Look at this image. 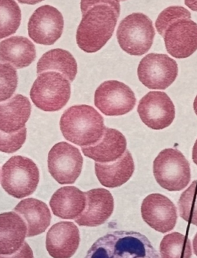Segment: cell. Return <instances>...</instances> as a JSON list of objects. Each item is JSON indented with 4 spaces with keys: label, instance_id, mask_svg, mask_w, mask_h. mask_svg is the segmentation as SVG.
<instances>
[{
    "label": "cell",
    "instance_id": "cell-1",
    "mask_svg": "<svg viewBox=\"0 0 197 258\" xmlns=\"http://www.w3.org/2000/svg\"><path fill=\"white\" fill-rule=\"evenodd\" d=\"M158 33L164 39L168 53L178 59L186 58L197 50V23L182 7H170L156 21Z\"/></svg>",
    "mask_w": 197,
    "mask_h": 258
},
{
    "label": "cell",
    "instance_id": "cell-2",
    "mask_svg": "<svg viewBox=\"0 0 197 258\" xmlns=\"http://www.w3.org/2000/svg\"><path fill=\"white\" fill-rule=\"evenodd\" d=\"M120 10L107 4L91 6L82 13L76 31V43L85 53H95L114 34Z\"/></svg>",
    "mask_w": 197,
    "mask_h": 258
},
{
    "label": "cell",
    "instance_id": "cell-3",
    "mask_svg": "<svg viewBox=\"0 0 197 258\" xmlns=\"http://www.w3.org/2000/svg\"><path fill=\"white\" fill-rule=\"evenodd\" d=\"M85 258H159V255L142 233L115 230L95 240Z\"/></svg>",
    "mask_w": 197,
    "mask_h": 258
},
{
    "label": "cell",
    "instance_id": "cell-4",
    "mask_svg": "<svg viewBox=\"0 0 197 258\" xmlns=\"http://www.w3.org/2000/svg\"><path fill=\"white\" fill-rule=\"evenodd\" d=\"M105 128L103 116L85 104L70 107L60 118L61 132L65 139L81 147L98 143Z\"/></svg>",
    "mask_w": 197,
    "mask_h": 258
},
{
    "label": "cell",
    "instance_id": "cell-5",
    "mask_svg": "<svg viewBox=\"0 0 197 258\" xmlns=\"http://www.w3.org/2000/svg\"><path fill=\"white\" fill-rule=\"evenodd\" d=\"M40 182V171L29 158L16 156L2 167L1 185L4 190L17 199L24 198L36 191Z\"/></svg>",
    "mask_w": 197,
    "mask_h": 258
},
{
    "label": "cell",
    "instance_id": "cell-6",
    "mask_svg": "<svg viewBox=\"0 0 197 258\" xmlns=\"http://www.w3.org/2000/svg\"><path fill=\"white\" fill-rule=\"evenodd\" d=\"M70 81L56 72L39 75L30 91L32 101L44 111H58L66 106L70 98Z\"/></svg>",
    "mask_w": 197,
    "mask_h": 258
},
{
    "label": "cell",
    "instance_id": "cell-7",
    "mask_svg": "<svg viewBox=\"0 0 197 258\" xmlns=\"http://www.w3.org/2000/svg\"><path fill=\"white\" fill-rule=\"evenodd\" d=\"M153 175L163 189L181 191L190 181V166L180 151L166 149L159 152L153 162Z\"/></svg>",
    "mask_w": 197,
    "mask_h": 258
},
{
    "label": "cell",
    "instance_id": "cell-8",
    "mask_svg": "<svg viewBox=\"0 0 197 258\" xmlns=\"http://www.w3.org/2000/svg\"><path fill=\"white\" fill-rule=\"evenodd\" d=\"M117 37L123 50L132 56H141L147 53L153 45L155 37L153 22L145 14H130L122 20Z\"/></svg>",
    "mask_w": 197,
    "mask_h": 258
},
{
    "label": "cell",
    "instance_id": "cell-9",
    "mask_svg": "<svg viewBox=\"0 0 197 258\" xmlns=\"http://www.w3.org/2000/svg\"><path fill=\"white\" fill-rule=\"evenodd\" d=\"M83 159L77 148L62 142L55 145L48 155V169L59 184H73L82 172Z\"/></svg>",
    "mask_w": 197,
    "mask_h": 258
},
{
    "label": "cell",
    "instance_id": "cell-10",
    "mask_svg": "<svg viewBox=\"0 0 197 258\" xmlns=\"http://www.w3.org/2000/svg\"><path fill=\"white\" fill-rule=\"evenodd\" d=\"M140 82L150 89L165 90L170 86L178 75V64L168 55L150 53L139 64Z\"/></svg>",
    "mask_w": 197,
    "mask_h": 258
},
{
    "label": "cell",
    "instance_id": "cell-11",
    "mask_svg": "<svg viewBox=\"0 0 197 258\" xmlns=\"http://www.w3.org/2000/svg\"><path fill=\"white\" fill-rule=\"evenodd\" d=\"M94 103L105 115L120 116L134 108L137 98L131 88L125 84L118 81H107L95 91Z\"/></svg>",
    "mask_w": 197,
    "mask_h": 258
},
{
    "label": "cell",
    "instance_id": "cell-12",
    "mask_svg": "<svg viewBox=\"0 0 197 258\" xmlns=\"http://www.w3.org/2000/svg\"><path fill=\"white\" fill-rule=\"evenodd\" d=\"M64 20L60 12L51 6L40 7L33 13L28 23L30 38L38 44L53 45L60 38Z\"/></svg>",
    "mask_w": 197,
    "mask_h": 258
},
{
    "label": "cell",
    "instance_id": "cell-13",
    "mask_svg": "<svg viewBox=\"0 0 197 258\" xmlns=\"http://www.w3.org/2000/svg\"><path fill=\"white\" fill-rule=\"evenodd\" d=\"M142 121L154 130L169 127L176 115L172 100L165 92L151 91L145 95L137 108Z\"/></svg>",
    "mask_w": 197,
    "mask_h": 258
},
{
    "label": "cell",
    "instance_id": "cell-14",
    "mask_svg": "<svg viewBox=\"0 0 197 258\" xmlns=\"http://www.w3.org/2000/svg\"><path fill=\"white\" fill-rule=\"evenodd\" d=\"M143 220L151 228L166 233L173 230L177 222V209L168 197L159 194L147 196L141 205Z\"/></svg>",
    "mask_w": 197,
    "mask_h": 258
},
{
    "label": "cell",
    "instance_id": "cell-15",
    "mask_svg": "<svg viewBox=\"0 0 197 258\" xmlns=\"http://www.w3.org/2000/svg\"><path fill=\"white\" fill-rule=\"evenodd\" d=\"M80 233L72 222L54 224L46 234V247L53 258H71L79 248Z\"/></svg>",
    "mask_w": 197,
    "mask_h": 258
},
{
    "label": "cell",
    "instance_id": "cell-16",
    "mask_svg": "<svg viewBox=\"0 0 197 258\" xmlns=\"http://www.w3.org/2000/svg\"><path fill=\"white\" fill-rule=\"evenodd\" d=\"M85 194V210L75 222L81 227H95L105 224L114 210V199L111 192L98 188Z\"/></svg>",
    "mask_w": 197,
    "mask_h": 258
},
{
    "label": "cell",
    "instance_id": "cell-17",
    "mask_svg": "<svg viewBox=\"0 0 197 258\" xmlns=\"http://www.w3.org/2000/svg\"><path fill=\"white\" fill-rule=\"evenodd\" d=\"M127 139L117 129L106 127L103 137L93 146L82 147L84 156L100 163L120 159L127 150Z\"/></svg>",
    "mask_w": 197,
    "mask_h": 258
},
{
    "label": "cell",
    "instance_id": "cell-18",
    "mask_svg": "<svg viewBox=\"0 0 197 258\" xmlns=\"http://www.w3.org/2000/svg\"><path fill=\"white\" fill-rule=\"evenodd\" d=\"M27 236V224L21 216L15 211L0 214V254L18 251Z\"/></svg>",
    "mask_w": 197,
    "mask_h": 258
},
{
    "label": "cell",
    "instance_id": "cell-19",
    "mask_svg": "<svg viewBox=\"0 0 197 258\" xmlns=\"http://www.w3.org/2000/svg\"><path fill=\"white\" fill-rule=\"evenodd\" d=\"M31 110L30 100L22 95L0 102V131L11 134L26 127Z\"/></svg>",
    "mask_w": 197,
    "mask_h": 258
},
{
    "label": "cell",
    "instance_id": "cell-20",
    "mask_svg": "<svg viewBox=\"0 0 197 258\" xmlns=\"http://www.w3.org/2000/svg\"><path fill=\"white\" fill-rule=\"evenodd\" d=\"M85 192L75 186H64L54 192L49 206L53 214L64 220H76L85 210Z\"/></svg>",
    "mask_w": 197,
    "mask_h": 258
},
{
    "label": "cell",
    "instance_id": "cell-21",
    "mask_svg": "<svg viewBox=\"0 0 197 258\" xmlns=\"http://www.w3.org/2000/svg\"><path fill=\"white\" fill-rule=\"evenodd\" d=\"M14 211L25 220L27 226V237L40 235L51 223V213L43 201L34 198L25 199L19 203Z\"/></svg>",
    "mask_w": 197,
    "mask_h": 258
},
{
    "label": "cell",
    "instance_id": "cell-22",
    "mask_svg": "<svg viewBox=\"0 0 197 258\" xmlns=\"http://www.w3.org/2000/svg\"><path fill=\"white\" fill-rule=\"evenodd\" d=\"M134 170V161L128 150L114 162L95 163L97 179L108 188H116L125 184L132 177Z\"/></svg>",
    "mask_w": 197,
    "mask_h": 258
},
{
    "label": "cell",
    "instance_id": "cell-23",
    "mask_svg": "<svg viewBox=\"0 0 197 258\" xmlns=\"http://www.w3.org/2000/svg\"><path fill=\"white\" fill-rule=\"evenodd\" d=\"M36 56L35 45L27 37H12L0 43V61L17 69L30 66Z\"/></svg>",
    "mask_w": 197,
    "mask_h": 258
},
{
    "label": "cell",
    "instance_id": "cell-24",
    "mask_svg": "<svg viewBox=\"0 0 197 258\" xmlns=\"http://www.w3.org/2000/svg\"><path fill=\"white\" fill-rule=\"evenodd\" d=\"M49 71L59 72L72 82L77 75V63L67 50L54 49L44 53L37 63L39 75Z\"/></svg>",
    "mask_w": 197,
    "mask_h": 258
},
{
    "label": "cell",
    "instance_id": "cell-25",
    "mask_svg": "<svg viewBox=\"0 0 197 258\" xmlns=\"http://www.w3.org/2000/svg\"><path fill=\"white\" fill-rule=\"evenodd\" d=\"M159 254L160 258H191L190 240L179 232L166 234L160 242Z\"/></svg>",
    "mask_w": 197,
    "mask_h": 258
},
{
    "label": "cell",
    "instance_id": "cell-26",
    "mask_svg": "<svg viewBox=\"0 0 197 258\" xmlns=\"http://www.w3.org/2000/svg\"><path fill=\"white\" fill-rule=\"evenodd\" d=\"M21 18V10L15 0H0V40L16 33Z\"/></svg>",
    "mask_w": 197,
    "mask_h": 258
},
{
    "label": "cell",
    "instance_id": "cell-27",
    "mask_svg": "<svg viewBox=\"0 0 197 258\" xmlns=\"http://www.w3.org/2000/svg\"><path fill=\"white\" fill-rule=\"evenodd\" d=\"M178 208L181 218L197 226V180L182 192L178 201Z\"/></svg>",
    "mask_w": 197,
    "mask_h": 258
},
{
    "label": "cell",
    "instance_id": "cell-28",
    "mask_svg": "<svg viewBox=\"0 0 197 258\" xmlns=\"http://www.w3.org/2000/svg\"><path fill=\"white\" fill-rule=\"evenodd\" d=\"M18 85L15 68L8 63H0V102L11 98Z\"/></svg>",
    "mask_w": 197,
    "mask_h": 258
},
{
    "label": "cell",
    "instance_id": "cell-29",
    "mask_svg": "<svg viewBox=\"0 0 197 258\" xmlns=\"http://www.w3.org/2000/svg\"><path fill=\"white\" fill-rule=\"evenodd\" d=\"M27 139V128L21 129L17 133L7 134L0 131V152L14 153L21 149Z\"/></svg>",
    "mask_w": 197,
    "mask_h": 258
},
{
    "label": "cell",
    "instance_id": "cell-30",
    "mask_svg": "<svg viewBox=\"0 0 197 258\" xmlns=\"http://www.w3.org/2000/svg\"><path fill=\"white\" fill-rule=\"evenodd\" d=\"M0 258H34V256L30 245L25 241L18 251L10 255L0 254Z\"/></svg>",
    "mask_w": 197,
    "mask_h": 258
},
{
    "label": "cell",
    "instance_id": "cell-31",
    "mask_svg": "<svg viewBox=\"0 0 197 258\" xmlns=\"http://www.w3.org/2000/svg\"><path fill=\"white\" fill-rule=\"evenodd\" d=\"M97 4H107L113 6L117 10H120V0H81V11L82 14L91 6Z\"/></svg>",
    "mask_w": 197,
    "mask_h": 258
},
{
    "label": "cell",
    "instance_id": "cell-32",
    "mask_svg": "<svg viewBox=\"0 0 197 258\" xmlns=\"http://www.w3.org/2000/svg\"><path fill=\"white\" fill-rule=\"evenodd\" d=\"M185 4L192 11L197 12V0H185Z\"/></svg>",
    "mask_w": 197,
    "mask_h": 258
},
{
    "label": "cell",
    "instance_id": "cell-33",
    "mask_svg": "<svg viewBox=\"0 0 197 258\" xmlns=\"http://www.w3.org/2000/svg\"><path fill=\"white\" fill-rule=\"evenodd\" d=\"M44 0H18V2L22 4H27V5H35L40 4Z\"/></svg>",
    "mask_w": 197,
    "mask_h": 258
},
{
    "label": "cell",
    "instance_id": "cell-34",
    "mask_svg": "<svg viewBox=\"0 0 197 258\" xmlns=\"http://www.w3.org/2000/svg\"><path fill=\"white\" fill-rule=\"evenodd\" d=\"M192 161L194 163L197 165V139L195 141V144H194L193 148H192Z\"/></svg>",
    "mask_w": 197,
    "mask_h": 258
},
{
    "label": "cell",
    "instance_id": "cell-35",
    "mask_svg": "<svg viewBox=\"0 0 197 258\" xmlns=\"http://www.w3.org/2000/svg\"><path fill=\"white\" fill-rule=\"evenodd\" d=\"M192 249H193L194 254L197 256V233H195L192 240Z\"/></svg>",
    "mask_w": 197,
    "mask_h": 258
},
{
    "label": "cell",
    "instance_id": "cell-36",
    "mask_svg": "<svg viewBox=\"0 0 197 258\" xmlns=\"http://www.w3.org/2000/svg\"><path fill=\"white\" fill-rule=\"evenodd\" d=\"M193 109L194 111H195V114L197 115V95L196 97H195V100H194Z\"/></svg>",
    "mask_w": 197,
    "mask_h": 258
},
{
    "label": "cell",
    "instance_id": "cell-37",
    "mask_svg": "<svg viewBox=\"0 0 197 258\" xmlns=\"http://www.w3.org/2000/svg\"><path fill=\"white\" fill-rule=\"evenodd\" d=\"M120 1H126V0H120Z\"/></svg>",
    "mask_w": 197,
    "mask_h": 258
}]
</instances>
